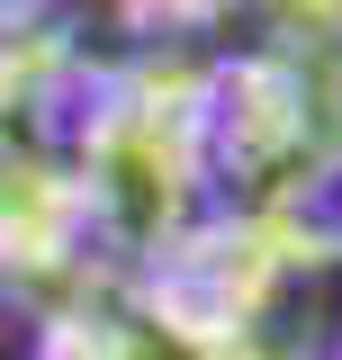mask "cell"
<instances>
[{
  "instance_id": "1",
  "label": "cell",
  "mask_w": 342,
  "mask_h": 360,
  "mask_svg": "<svg viewBox=\"0 0 342 360\" xmlns=\"http://www.w3.org/2000/svg\"><path fill=\"white\" fill-rule=\"evenodd\" d=\"M45 0H0V27H18V18H37Z\"/></svg>"
}]
</instances>
